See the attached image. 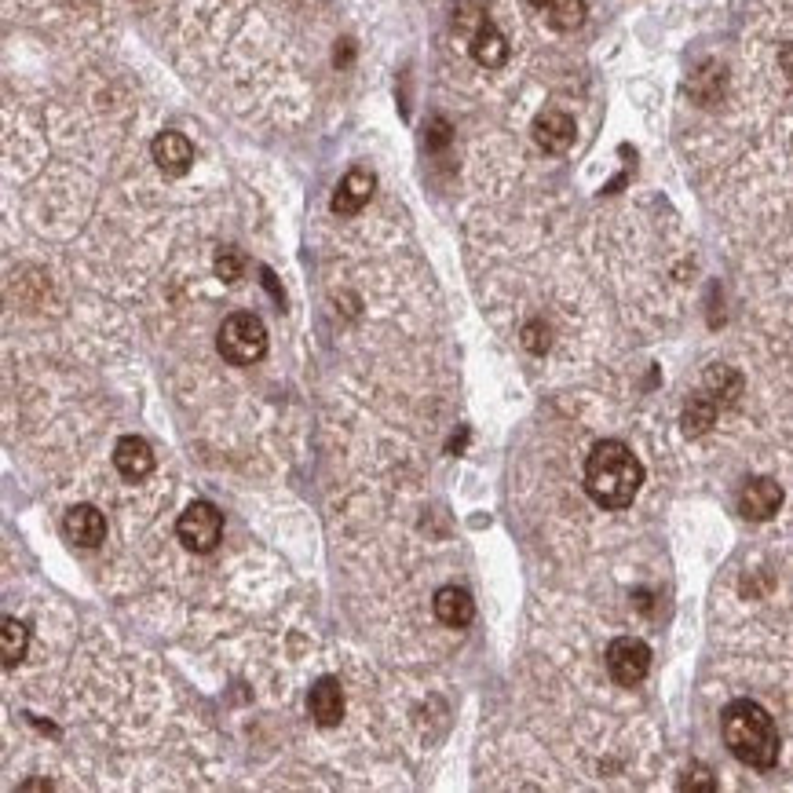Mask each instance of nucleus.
Wrapping results in <instances>:
<instances>
[{
	"mask_svg": "<svg viewBox=\"0 0 793 793\" xmlns=\"http://www.w3.org/2000/svg\"><path fill=\"white\" fill-rule=\"evenodd\" d=\"M691 96L698 99L702 106H713L720 96H724V70L717 63H706L691 81Z\"/></svg>",
	"mask_w": 793,
	"mask_h": 793,
	"instance_id": "17",
	"label": "nucleus"
},
{
	"mask_svg": "<svg viewBox=\"0 0 793 793\" xmlns=\"http://www.w3.org/2000/svg\"><path fill=\"white\" fill-rule=\"evenodd\" d=\"M114 468L128 483H139V479H147L154 472V450L139 435H125L114 446Z\"/></svg>",
	"mask_w": 793,
	"mask_h": 793,
	"instance_id": "11",
	"label": "nucleus"
},
{
	"mask_svg": "<svg viewBox=\"0 0 793 793\" xmlns=\"http://www.w3.org/2000/svg\"><path fill=\"white\" fill-rule=\"evenodd\" d=\"M176 538L183 541V549L198 552H212L223 538V512L212 501H194V505L183 508V516L176 519Z\"/></svg>",
	"mask_w": 793,
	"mask_h": 793,
	"instance_id": "4",
	"label": "nucleus"
},
{
	"mask_svg": "<svg viewBox=\"0 0 793 793\" xmlns=\"http://www.w3.org/2000/svg\"><path fill=\"white\" fill-rule=\"evenodd\" d=\"M216 348L231 366H253L267 355L264 322L249 311H234V315L223 318L220 333H216Z\"/></svg>",
	"mask_w": 793,
	"mask_h": 793,
	"instance_id": "3",
	"label": "nucleus"
},
{
	"mask_svg": "<svg viewBox=\"0 0 793 793\" xmlns=\"http://www.w3.org/2000/svg\"><path fill=\"white\" fill-rule=\"evenodd\" d=\"M534 143H538L541 150H549V154H563V150L574 143V117L563 114V110H545V114L534 117Z\"/></svg>",
	"mask_w": 793,
	"mask_h": 793,
	"instance_id": "10",
	"label": "nucleus"
},
{
	"mask_svg": "<svg viewBox=\"0 0 793 793\" xmlns=\"http://www.w3.org/2000/svg\"><path fill=\"white\" fill-rule=\"evenodd\" d=\"M472 59L479 66H487V70H497V66H505L508 59V41L505 33L497 30L494 22H479L476 33H472Z\"/></svg>",
	"mask_w": 793,
	"mask_h": 793,
	"instance_id": "14",
	"label": "nucleus"
},
{
	"mask_svg": "<svg viewBox=\"0 0 793 793\" xmlns=\"http://www.w3.org/2000/svg\"><path fill=\"white\" fill-rule=\"evenodd\" d=\"M22 790H52V783H22Z\"/></svg>",
	"mask_w": 793,
	"mask_h": 793,
	"instance_id": "25",
	"label": "nucleus"
},
{
	"mask_svg": "<svg viewBox=\"0 0 793 793\" xmlns=\"http://www.w3.org/2000/svg\"><path fill=\"white\" fill-rule=\"evenodd\" d=\"M307 713L318 728H337L344 717V688L337 677H318L307 691Z\"/></svg>",
	"mask_w": 793,
	"mask_h": 793,
	"instance_id": "6",
	"label": "nucleus"
},
{
	"mask_svg": "<svg viewBox=\"0 0 793 793\" xmlns=\"http://www.w3.org/2000/svg\"><path fill=\"white\" fill-rule=\"evenodd\" d=\"M150 154L158 161V169L165 172V176H172V180L187 176L194 165V147L183 132H161V136L150 143Z\"/></svg>",
	"mask_w": 793,
	"mask_h": 793,
	"instance_id": "7",
	"label": "nucleus"
},
{
	"mask_svg": "<svg viewBox=\"0 0 793 793\" xmlns=\"http://www.w3.org/2000/svg\"><path fill=\"white\" fill-rule=\"evenodd\" d=\"M432 607H435V618L443 625H450V629H465V625L476 618L472 596H468L465 589H457V585H443V589L435 593Z\"/></svg>",
	"mask_w": 793,
	"mask_h": 793,
	"instance_id": "13",
	"label": "nucleus"
},
{
	"mask_svg": "<svg viewBox=\"0 0 793 793\" xmlns=\"http://www.w3.org/2000/svg\"><path fill=\"white\" fill-rule=\"evenodd\" d=\"M373 198V176L366 169H351L333 191V212L337 216H355V212Z\"/></svg>",
	"mask_w": 793,
	"mask_h": 793,
	"instance_id": "12",
	"label": "nucleus"
},
{
	"mask_svg": "<svg viewBox=\"0 0 793 793\" xmlns=\"http://www.w3.org/2000/svg\"><path fill=\"white\" fill-rule=\"evenodd\" d=\"M644 483V465L618 439H600L585 457V490L600 508H629Z\"/></svg>",
	"mask_w": 793,
	"mask_h": 793,
	"instance_id": "1",
	"label": "nucleus"
},
{
	"mask_svg": "<svg viewBox=\"0 0 793 793\" xmlns=\"http://www.w3.org/2000/svg\"><path fill=\"white\" fill-rule=\"evenodd\" d=\"M523 348L534 351V355L549 351V326H545L541 318H534V322H527V326H523Z\"/></svg>",
	"mask_w": 793,
	"mask_h": 793,
	"instance_id": "21",
	"label": "nucleus"
},
{
	"mask_svg": "<svg viewBox=\"0 0 793 793\" xmlns=\"http://www.w3.org/2000/svg\"><path fill=\"white\" fill-rule=\"evenodd\" d=\"M706 392L717 402H735V395L742 392V377L728 366H709L706 370Z\"/></svg>",
	"mask_w": 793,
	"mask_h": 793,
	"instance_id": "18",
	"label": "nucleus"
},
{
	"mask_svg": "<svg viewBox=\"0 0 793 793\" xmlns=\"http://www.w3.org/2000/svg\"><path fill=\"white\" fill-rule=\"evenodd\" d=\"M717 406H720V402L713 399L709 392L691 395L688 406H684V432H688V435L709 432V424L717 421Z\"/></svg>",
	"mask_w": 793,
	"mask_h": 793,
	"instance_id": "16",
	"label": "nucleus"
},
{
	"mask_svg": "<svg viewBox=\"0 0 793 793\" xmlns=\"http://www.w3.org/2000/svg\"><path fill=\"white\" fill-rule=\"evenodd\" d=\"M424 139H428V150H446V147H450V139H454V128H450V121H446V117H432V121H428V132H424Z\"/></svg>",
	"mask_w": 793,
	"mask_h": 793,
	"instance_id": "22",
	"label": "nucleus"
},
{
	"mask_svg": "<svg viewBox=\"0 0 793 793\" xmlns=\"http://www.w3.org/2000/svg\"><path fill=\"white\" fill-rule=\"evenodd\" d=\"M779 63H783V70L793 77V44H786L783 52H779Z\"/></svg>",
	"mask_w": 793,
	"mask_h": 793,
	"instance_id": "24",
	"label": "nucleus"
},
{
	"mask_svg": "<svg viewBox=\"0 0 793 793\" xmlns=\"http://www.w3.org/2000/svg\"><path fill=\"white\" fill-rule=\"evenodd\" d=\"M680 790L684 793H695V790H702V793H713L717 790V783H713V775L706 772V768H691L688 775H684V779H680Z\"/></svg>",
	"mask_w": 793,
	"mask_h": 793,
	"instance_id": "23",
	"label": "nucleus"
},
{
	"mask_svg": "<svg viewBox=\"0 0 793 793\" xmlns=\"http://www.w3.org/2000/svg\"><path fill=\"white\" fill-rule=\"evenodd\" d=\"M216 275H220L223 282H238V278L245 275V256L238 253V249H220V256H216Z\"/></svg>",
	"mask_w": 793,
	"mask_h": 793,
	"instance_id": "20",
	"label": "nucleus"
},
{
	"mask_svg": "<svg viewBox=\"0 0 793 793\" xmlns=\"http://www.w3.org/2000/svg\"><path fill=\"white\" fill-rule=\"evenodd\" d=\"M530 4H534V8H552L556 0H530Z\"/></svg>",
	"mask_w": 793,
	"mask_h": 793,
	"instance_id": "26",
	"label": "nucleus"
},
{
	"mask_svg": "<svg viewBox=\"0 0 793 793\" xmlns=\"http://www.w3.org/2000/svg\"><path fill=\"white\" fill-rule=\"evenodd\" d=\"M647 669H651V647L644 640H636V636L611 640V647H607V673L614 677V684L636 688L647 677Z\"/></svg>",
	"mask_w": 793,
	"mask_h": 793,
	"instance_id": "5",
	"label": "nucleus"
},
{
	"mask_svg": "<svg viewBox=\"0 0 793 793\" xmlns=\"http://www.w3.org/2000/svg\"><path fill=\"white\" fill-rule=\"evenodd\" d=\"M585 0H556L549 8V22L556 26V30H563V33H571V30H578L585 22Z\"/></svg>",
	"mask_w": 793,
	"mask_h": 793,
	"instance_id": "19",
	"label": "nucleus"
},
{
	"mask_svg": "<svg viewBox=\"0 0 793 793\" xmlns=\"http://www.w3.org/2000/svg\"><path fill=\"white\" fill-rule=\"evenodd\" d=\"M63 530H66V538L74 541V545H81V549H99L106 541V519H103V512L92 505L70 508L63 519Z\"/></svg>",
	"mask_w": 793,
	"mask_h": 793,
	"instance_id": "9",
	"label": "nucleus"
},
{
	"mask_svg": "<svg viewBox=\"0 0 793 793\" xmlns=\"http://www.w3.org/2000/svg\"><path fill=\"white\" fill-rule=\"evenodd\" d=\"M26 647H30V629L19 618H4L0 622V658H4V669H15L26 658Z\"/></svg>",
	"mask_w": 793,
	"mask_h": 793,
	"instance_id": "15",
	"label": "nucleus"
},
{
	"mask_svg": "<svg viewBox=\"0 0 793 793\" xmlns=\"http://www.w3.org/2000/svg\"><path fill=\"white\" fill-rule=\"evenodd\" d=\"M779 508H783V487H779L775 479H768V476L750 479V483L739 490V512L746 519H772Z\"/></svg>",
	"mask_w": 793,
	"mask_h": 793,
	"instance_id": "8",
	"label": "nucleus"
},
{
	"mask_svg": "<svg viewBox=\"0 0 793 793\" xmlns=\"http://www.w3.org/2000/svg\"><path fill=\"white\" fill-rule=\"evenodd\" d=\"M720 735L731 757H739L750 768H775L779 761V728L768 717V709L753 698H735L720 713Z\"/></svg>",
	"mask_w": 793,
	"mask_h": 793,
	"instance_id": "2",
	"label": "nucleus"
}]
</instances>
